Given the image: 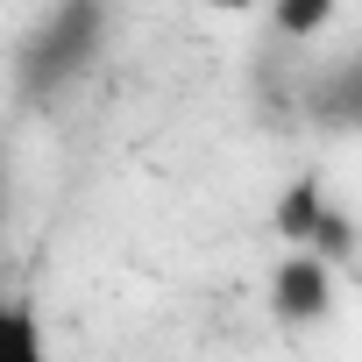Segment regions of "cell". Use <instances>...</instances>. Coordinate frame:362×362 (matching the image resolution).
Wrapping results in <instances>:
<instances>
[{
  "label": "cell",
  "instance_id": "ba28073f",
  "mask_svg": "<svg viewBox=\"0 0 362 362\" xmlns=\"http://www.w3.org/2000/svg\"><path fill=\"white\" fill-rule=\"evenodd\" d=\"M0 192H8V142H0Z\"/></svg>",
  "mask_w": 362,
  "mask_h": 362
},
{
  "label": "cell",
  "instance_id": "7a4b0ae2",
  "mask_svg": "<svg viewBox=\"0 0 362 362\" xmlns=\"http://www.w3.org/2000/svg\"><path fill=\"white\" fill-rule=\"evenodd\" d=\"M270 313L284 327H313L334 313V263L313 249H284V263L270 270Z\"/></svg>",
  "mask_w": 362,
  "mask_h": 362
},
{
  "label": "cell",
  "instance_id": "8992f818",
  "mask_svg": "<svg viewBox=\"0 0 362 362\" xmlns=\"http://www.w3.org/2000/svg\"><path fill=\"white\" fill-rule=\"evenodd\" d=\"M270 22H277L284 43H305L334 22V0H270Z\"/></svg>",
  "mask_w": 362,
  "mask_h": 362
},
{
  "label": "cell",
  "instance_id": "3957f363",
  "mask_svg": "<svg viewBox=\"0 0 362 362\" xmlns=\"http://www.w3.org/2000/svg\"><path fill=\"white\" fill-rule=\"evenodd\" d=\"M320 206H327V192H320V177H291V185L277 192V214H270L277 242H284V249H305V235H313Z\"/></svg>",
  "mask_w": 362,
  "mask_h": 362
},
{
  "label": "cell",
  "instance_id": "52a82bcc",
  "mask_svg": "<svg viewBox=\"0 0 362 362\" xmlns=\"http://www.w3.org/2000/svg\"><path fill=\"white\" fill-rule=\"evenodd\" d=\"M199 8H214V15H249V8H263V0H199Z\"/></svg>",
  "mask_w": 362,
  "mask_h": 362
},
{
  "label": "cell",
  "instance_id": "5b68a950",
  "mask_svg": "<svg viewBox=\"0 0 362 362\" xmlns=\"http://www.w3.org/2000/svg\"><path fill=\"white\" fill-rule=\"evenodd\" d=\"M43 355V327L22 298H0V362H36Z\"/></svg>",
  "mask_w": 362,
  "mask_h": 362
},
{
  "label": "cell",
  "instance_id": "6da1fadb",
  "mask_svg": "<svg viewBox=\"0 0 362 362\" xmlns=\"http://www.w3.org/2000/svg\"><path fill=\"white\" fill-rule=\"evenodd\" d=\"M100 36H107V15H100V0H64V8H57V15H50L36 36H29L22 64H29V78H36V86L78 78V71L93 64Z\"/></svg>",
  "mask_w": 362,
  "mask_h": 362
},
{
  "label": "cell",
  "instance_id": "277c9868",
  "mask_svg": "<svg viewBox=\"0 0 362 362\" xmlns=\"http://www.w3.org/2000/svg\"><path fill=\"white\" fill-rule=\"evenodd\" d=\"M305 249H313V256H327L334 270H341V263H355V214L327 199V206H320V221H313V235H305Z\"/></svg>",
  "mask_w": 362,
  "mask_h": 362
}]
</instances>
